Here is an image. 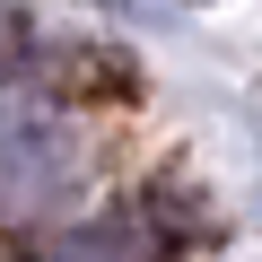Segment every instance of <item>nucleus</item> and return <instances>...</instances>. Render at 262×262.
Wrapping results in <instances>:
<instances>
[{"label": "nucleus", "mask_w": 262, "mask_h": 262, "mask_svg": "<svg viewBox=\"0 0 262 262\" xmlns=\"http://www.w3.org/2000/svg\"><path fill=\"white\" fill-rule=\"evenodd\" d=\"M70 192V140L61 122H9L0 131V219H35Z\"/></svg>", "instance_id": "nucleus-1"}]
</instances>
